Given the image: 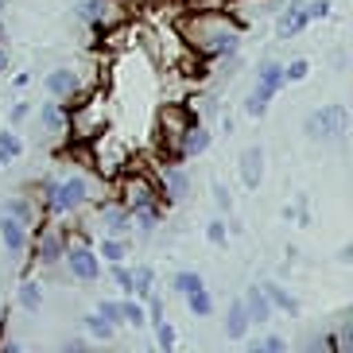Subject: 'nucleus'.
I'll return each instance as SVG.
<instances>
[{"instance_id":"nucleus-27","label":"nucleus","mask_w":353,"mask_h":353,"mask_svg":"<svg viewBox=\"0 0 353 353\" xmlns=\"http://www.w3.org/2000/svg\"><path fill=\"white\" fill-rule=\"evenodd\" d=\"M4 214H12V218L28 221V225L35 221V210L28 206V198H8V202H4Z\"/></svg>"},{"instance_id":"nucleus-23","label":"nucleus","mask_w":353,"mask_h":353,"mask_svg":"<svg viewBox=\"0 0 353 353\" xmlns=\"http://www.w3.org/2000/svg\"><path fill=\"white\" fill-rule=\"evenodd\" d=\"M152 283H156V272L152 268H136L132 272V295L136 299H148V295H152Z\"/></svg>"},{"instance_id":"nucleus-33","label":"nucleus","mask_w":353,"mask_h":353,"mask_svg":"<svg viewBox=\"0 0 353 353\" xmlns=\"http://www.w3.org/2000/svg\"><path fill=\"white\" fill-rule=\"evenodd\" d=\"M303 12H307V20H322L330 12V0H311V4H303Z\"/></svg>"},{"instance_id":"nucleus-4","label":"nucleus","mask_w":353,"mask_h":353,"mask_svg":"<svg viewBox=\"0 0 353 353\" xmlns=\"http://www.w3.org/2000/svg\"><path fill=\"white\" fill-rule=\"evenodd\" d=\"M345 128H350L345 105H322L307 117V136L311 140H338V136H345Z\"/></svg>"},{"instance_id":"nucleus-5","label":"nucleus","mask_w":353,"mask_h":353,"mask_svg":"<svg viewBox=\"0 0 353 353\" xmlns=\"http://www.w3.org/2000/svg\"><path fill=\"white\" fill-rule=\"evenodd\" d=\"M63 260H66V268H70V276L82 283H94L101 276V260H97L94 249H85V245H66Z\"/></svg>"},{"instance_id":"nucleus-16","label":"nucleus","mask_w":353,"mask_h":353,"mask_svg":"<svg viewBox=\"0 0 353 353\" xmlns=\"http://www.w3.org/2000/svg\"><path fill=\"white\" fill-rule=\"evenodd\" d=\"M249 311H245V303H233V307H229V314H225V338L229 342H241V338H245V334H249Z\"/></svg>"},{"instance_id":"nucleus-9","label":"nucleus","mask_w":353,"mask_h":353,"mask_svg":"<svg viewBox=\"0 0 353 353\" xmlns=\"http://www.w3.org/2000/svg\"><path fill=\"white\" fill-rule=\"evenodd\" d=\"M0 241L8 252H23L28 249V221L12 218V214H0Z\"/></svg>"},{"instance_id":"nucleus-30","label":"nucleus","mask_w":353,"mask_h":353,"mask_svg":"<svg viewBox=\"0 0 353 353\" xmlns=\"http://www.w3.org/2000/svg\"><path fill=\"white\" fill-rule=\"evenodd\" d=\"M152 326H156V338H159V345H163L167 353L175 350V326H171V322H163V319H156Z\"/></svg>"},{"instance_id":"nucleus-28","label":"nucleus","mask_w":353,"mask_h":353,"mask_svg":"<svg viewBox=\"0 0 353 353\" xmlns=\"http://www.w3.org/2000/svg\"><path fill=\"white\" fill-rule=\"evenodd\" d=\"M97 314H101L105 322H113V326H121V322H125V311H121V299H101V303H97Z\"/></svg>"},{"instance_id":"nucleus-2","label":"nucleus","mask_w":353,"mask_h":353,"mask_svg":"<svg viewBox=\"0 0 353 353\" xmlns=\"http://www.w3.org/2000/svg\"><path fill=\"white\" fill-rule=\"evenodd\" d=\"M85 202H90V183H85L82 175H70V179H63V183H54L51 194H47V210L59 214V218L78 214Z\"/></svg>"},{"instance_id":"nucleus-18","label":"nucleus","mask_w":353,"mask_h":353,"mask_svg":"<svg viewBox=\"0 0 353 353\" xmlns=\"http://www.w3.org/2000/svg\"><path fill=\"white\" fill-rule=\"evenodd\" d=\"M105 12H109V0H78L74 4V16L82 23H101Z\"/></svg>"},{"instance_id":"nucleus-37","label":"nucleus","mask_w":353,"mask_h":353,"mask_svg":"<svg viewBox=\"0 0 353 353\" xmlns=\"http://www.w3.org/2000/svg\"><path fill=\"white\" fill-rule=\"evenodd\" d=\"M214 202H218V210H229V190L221 183H214Z\"/></svg>"},{"instance_id":"nucleus-36","label":"nucleus","mask_w":353,"mask_h":353,"mask_svg":"<svg viewBox=\"0 0 353 353\" xmlns=\"http://www.w3.org/2000/svg\"><path fill=\"white\" fill-rule=\"evenodd\" d=\"M28 113H32V105L20 101V105H12V109H8V121H12V125H20V121H23Z\"/></svg>"},{"instance_id":"nucleus-39","label":"nucleus","mask_w":353,"mask_h":353,"mask_svg":"<svg viewBox=\"0 0 353 353\" xmlns=\"http://www.w3.org/2000/svg\"><path fill=\"white\" fill-rule=\"evenodd\" d=\"M4 66H8V59H4V51H0V70H4Z\"/></svg>"},{"instance_id":"nucleus-11","label":"nucleus","mask_w":353,"mask_h":353,"mask_svg":"<svg viewBox=\"0 0 353 353\" xmlns=\"http://www.w3.org/2000/svg\"><path fill=\"white\" fill-rule=\"evenodd\" d=\"M210 148V132L202 125H190L187 132L179 136V152H175V159H190V156H202Z\"/></svg>"},{"instance_id":"nucleus-20","label":"nucleus","mask_w":353,"mask_h":353,"mask_svg":"<svg viewBox=\"0 0 353 353\" xmlns=\"http://www.w3.org/2000/svg\"><path fill=\"white\" fill-rule=\"evenodd\" d=\"M85 334H90V338H97V342H109V338H113V334H117V326H113V322H105L101 319V314H85Z\"/></svg>"},{"instance_id":"nucleus-32","label":"nucleus","mask_w":353,"mask_h":353,"mask_svg":"<svg viewBox=\"0 0 353 353\" xmlns=\"http://www.w3.org/2000/svg\"><path fill=\"white\" fill-rule=\"evenodd\" d=\"M109 268H113V280H117V288L125 291V295H132V272H128L125 264H121V260H117V264H109Z\"/></svg>"},{"instance_id":"nucleus-15","label":"nucleus","mask_w":353,"mask_h":353,"mask_svg":"<svg viewBox=\"0 0 353 353\" xmlns=\"http://www.w3.org/2000/svg\"><path fill=\"white\" fill-rule=\"evenodd\" d=\"M101 225L109 229L113 237H125L128 225H132V210H128V206H113V202H109V206H101Z\"/></svg>"},{"instance_id":"nucleus-1","label":"nucleus","mask_w":353,"mask_h":353,"mask_svg":"<svg viewBox=\"0 0 353 353\" xmlns=\"http://www.w3.org/2000/svg\"><path fill=\"white\" fill-rule=\"evenodd\" d=\"M190 32H194V47H202L206 54L237 51V32H233L225 20H210V16H202V20L190 23Z\"/></svg>"},{"instance_id":"nucleus-3","label":"nucleus","mask_w":353,"mask_h":353,"mask_svg":"<svg viewBox=\"0 0 353 353\" xmlns=\"http://www.w3.org/2000/svg\"><path fill=\"white\" fill-rule=\"evenodd\" d=\"M283 66L280 63H264L260 66V78H256V90L249 94V101H245V113L249 117H264V109H268V101L283 90Z\"/></svg>"},{"instance_id":"nucleus-13","label":"nucleus","mask_w":353,"mask_h":353,"mask_svg":"<svg viewBox=\"0 0 353 353\" xmlns=\"http://www.w3.org/2000/svg\"><path fill=\"white\" fill-rule=\"evenodd\" d=\"M63 237H59V233H54V229H43L39 233V245H35V260H39V264H59V260H63Z\"/></svg>"},{"instance_id":"nucleus-31","label":"nucleus","mask_w":353,"mask_h":353,"mask_svg":"<svg viewBox=\"0 0 353 353\" xmlns=\"http://www.w3.org/2000/svg\"><path fill=\"white\" fill-rule=\"evenodd\" d=\"M307 70H311V63H307V59H295V63L283 66V82H303Z\"/></svg>"},{"instance_id":"nucleus-12","label":"nucleus","mask_w":353,"mask_h":353,"mask_svg":"<svg viewBox=\"0 0 353 353\" xmlns=\"http://www.w3.org/2000/svg\"><path fill=\"white\" fill-rule=\"evenodd\" d=\"M260 175H264V152H260V148H245V152H241V183L249 190H256Z\"/></svg>"},{"instance_id":"nucleus-10","label":"nucleus","mask_w":353,"mask_h":353,"mask_svg":"<svg viewBox=\"0 0 353 353\" xmlns=\"http://www.w3.org/2000/svg\"><path fill=\"white\" fill-rule=\"evenodd\" d=\"M307 12H303V0H291V8L280 12V20H276V32H280V39H291V35H299L303 28H307Z\"/></svg>"},{"instance_id":"nucleus-17","label":"nucleus","mask_w":353,"mask_h":353,"mask_svg":"<svg viewBox=\"0 0 353 353\" xmlns=\"http://www.w3.org/2000/svg\"><path fill=\"white\" fill-rule=\"evenodd\" d=\"M264 295H268L272 311H283V314H299V303L291 299V291H283L280 283H264Z\"/></svg>"},{"instance_id":"nucleus-22","label":"nucleus","mask_w":353,"mask_h":353,"mask_svg":"<svg viewBox=\"0 0 353 353\" xmlns=\"http://www.w3.org/2000/svg\"><path fill=\"white\" fill-rule=\"evenodd\" d=\"M128 256V241L125 237H105L101 241V260H109V264H117V260Z\"/></svg>"},{"instance_id":"nucleus-26","label":"nucleus","mask_w":353,"mask_h":353,"mask_svg":"<svg viewBox=\"0 0 353 353\" xmlns=\"http://www.w3.org/2000/svg\"><path fill=\"white\" fill-rule=\"evenodd\" d=\"M20 152H23L20 136H16V132H0V163H8V159H16Z\"/></svg>"},{"instance_id":"nucleus-34","label":"nucleus","mask_w":353,"mask_h":353,"mask_svg":"<svg viewBox=\"0 0 353 353\" xmlns=\"http://www.w3.org/2000/svg\"><path fill=\"white\" fill-rule=\"evenodd\" d=\"M206 237H210V245H225V221H210Z\"/></svg>"},{"instance_id":"nucleus-38","label":"nucleus","mask_w":353,"mask_h":353,"mask_svg":"<svg viewBox=\"0 0 353 353\" xmlns=\"http://www.w3.org/2000/svg\"><path fill=\"white\" fill-rule=\"evenodd\" d=\"M342 350H353V326H342Z\"/></svg>"},{"instance_id":"nucleus-6","label":"nucleus","mask_w":353,"mask_h":353,"mask_svg":"<svg viewBox=\"0 0 353 353\" xmlns=\"http://www.w3.org/2000/svg\"><path fill=\"white\" fill-rule=\"evenodd\" d=\"M121 198H125L128 210H156V202L163 194H159V190L152 187L144 175H128L125 179V194H121Z\"/></svg>"},{"instance_id":"nucleus-25","label":"nucleus","mask_w":353,"mask_h":353,"mask_svg":"<svg viewBox=\"0 0 353 353\" xmlns=\"http://www.w3.org/2000/svg\"><path fill=\"white\" fill-rule=\"evenodd\" d=\"M20 307H23V311H39V307H43V295H39V283H32V280H28V283H23V288H20Z\"/></svg>"},{"instance_id":"nucleus-24","label":"nucleus","mask_w":353,"mask_h":353,"mask_svg":"<svg viewBox=\"0 0 353 353\" xmlns=\"http://www.w3.org/2000/svg\"><path fill=\"white\" fill-rule=\"evenodd\" d=\"M121 311H125V322H128V326H144V322H148L144 303L132 299V295H128V299H121Z\"/></svg>"},{"instance_id":"nucleus-21","label":"nucleus","mask_w":353,"mask_h":353,"mask_svg":"<svg viewBox=\"0 0 353 353\" xmlns=\"http://www.w3.org/2000/svg\"><path fill=\"white\" fill-rule=\"evenodd\" d=\"M183 299H187V307H190L194 314H202V319H206V314H214V299H210V291H206V288H194V291H187Z\"/></svg>"},{"instance_id":"nucleus-19","label":"nucleus","mask_w":353,"mask_h":353,"mask_svg":"<svg viewBox=\"0 0 353 353\" xmlns=\"http://www.w3.org/2000/svg\"><path fill=\"white\" fill-rule=\"evenodd\" d=\"M39 121H43V128H47L51 136H63V132H66V113H63V109H59L54 101H51V105H43Z\"/></svg>"},{"instance_id":"nucleus-14","label":"nucleus","mask_w":353,"mask_h":353,"mask_svg":"<svg viewBox=\"0 0 353 353\" xmlns=\"http://www.w3.org/2000/svg\"><path fill=\"white\" fill-rule=\"evenodd\" d=\"M241 303H245V311H249V322H268L272 319V303H268V295H264L260 283H252Z\"/></svg>"},{"instance_id":"nucleus-35","label":"nucleus","mask_w":353,"mask_h":353,"mask_svg":"<svg viewBox=\"0 0 353 353\" xmlns=\"http://www.w3.org/2000/svg\"><path fill=\"white\" fill-rule=\"evenodd\" d=\"M288 345H283V338H264V342L256 345V353H283Z\"/></svg>"},{"instance_id":"nucleus-8","label":"nucleus","mask_w":353,"mask_h":353,"mask_svg":"<svg viewBox=\"0 0 353 353\" xmlns=\"http://www.w3.org/2000/svg\"><path fill=\"white\" fill-rule=\"evenodd\" d=\"M159 179H163V198L167 202H183L190 190V175L179 163H163L159 167Z\"/></svg>"},{"instance_id":"nucleus-7","label":"nucleus","mask_w":353,"mask_h":353,"mask_svg":"<svg viewBox=\"0 0 353 353\" xmlns=\"http://www.w3.org/2000/svg\"><path fill=\"white\" fill-rule=\"evenodd\" d=\"M82 90V78L74 70H66V66H59V70L47 74V94L54 97V101H74V94Z\"/></svg>"},{"instance_id":"nucleus-29","label":"nucleus","mask_w":353,"mask_h":353,"mask_svg":"<svg viewBox=\"0 0 353 353\" xmlns=\"http://www.w3.org/2000/svg\"><path fill=\"white\" fill-rule=\"evenodd\" d=\"M194 288H206V280H202L198 272H179V276H175V291H179V295H187V291H194Z\"/></svg>"}]
</instances>
